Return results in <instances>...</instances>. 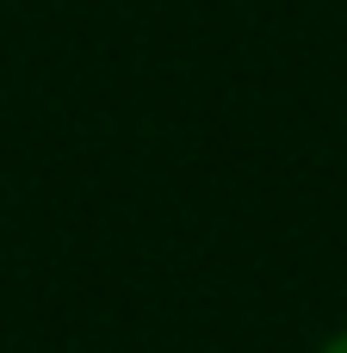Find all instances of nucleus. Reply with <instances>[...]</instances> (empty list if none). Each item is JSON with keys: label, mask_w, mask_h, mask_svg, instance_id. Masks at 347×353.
<instances>
[{"label": "nucleus", "mask_w": 347, "mask_h": 353, "mask_svg": "<svg viewBox=\"0 0 347 353\" xmlns=\"http://www.w3.org/2000/svg\"><path fill=\"white\" fill-rule=\"evenodd\" d=\"M317 353H347V323H341V329H329V335L317 341Z\"/></svg>", "instance_id": "1"}]
</instances>
